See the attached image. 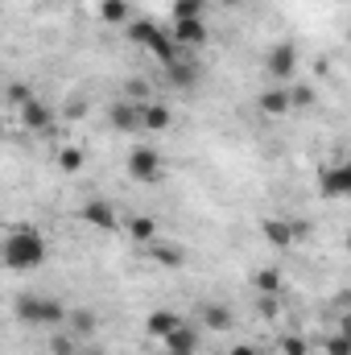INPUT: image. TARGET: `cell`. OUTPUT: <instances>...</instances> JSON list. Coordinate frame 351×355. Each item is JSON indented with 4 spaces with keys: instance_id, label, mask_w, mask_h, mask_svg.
Wrapping results in <instances>:
<instances>
[{
    "instance_id": "6da1fadb",
    "label": "cell",
    "mask_w": 351,
    "mask_h": 355,
    "mask_svg": "<svg viewBox=\"0 0 351 355\" xmlns=\"http://www.w3.org/2000/svg\"><path fill=\"white\" fill-rule=\"evenodd\" d=\"M46 265V236L33 227H17L4 236V268L12 272H33Z\"/></svg>"
},
{
    "instance_id": "7a4b0ae2",
    "label": "cell",
    "mask_w": 351,
    "mask_h": 355,
    "mask_svg": "<svg viewBox=\"0 0 351 355\" xmlns=\"http://www.w3.org/2000/svg\"><path fill=\"white\" fill-rule=\"evenodd\" d=\"M124 33H128V42H132V46L149 50L162 67H174V62H178L174 33H166L162 25H153V21H128V25H124Z\"/></svg>"
},
{
    "instance_id": "3957f363",
    "label": "cell",
    "mask_w": 351,
    "mask_h": 355,
    "mask_svg": "<svg viewBox=\"0 0 351 355\" xmlns=\"http://www.w3.org/2000/svg\"><path fill=\"white\" fill-rule=\"evenodd\" d=\"M67 306L58 297H42V293H25L17 297V318L29 327H67Z\"/></svg>"
},
{
    "instance_id": "277c9868",
    "label": "cell",
    "mask_w": 351,
    "mask_h": 355,
    "mask_svg": "<svg viewBox=\"0 0 351 355\" xmlns=\"http://www.w3.org/2000/svg\"><path fill=\"white\" fill-rule=\"evenodd\" d=\"M124 170L132 182H141V186H153V182H162V170H166V162H162V153L153 149V145H132L128 149V162H124Z\"/></svg>"
},
{
    "instance_id": "5b68a950",
    "label": "cell",
    "mask_w": 351,
    "mask_h": 355,
    "mask_svg": "<svg viewBox=\"0 0 351 355\" xmlns=\"http://www.w3.org/2000/svg\"><path fill=\"white\" fill-rule=\"evenodd\" d=\"M108 124L116 128V132H124V137H137V132H145V103H137V99H116L112 107H108Z\"/></svg>"
},
{
    "instance_id": "8992f818",
    "label": "cell",
    "mask_w": 351,
    "mask_h": 355,
    "mask_svg": "<svg viewBox=\"0 0 351 355\" xmlns=\"http://www.w3.org/2000/svg\"><path fill=\"white\" fill-rule=\"evenodd\" d=\"M318 194L323 198H351V157L318 170Z\"/></svg>"
},
{
    "instance_id": "52a82bcc",
    "label": "cell",
    "mask_w": 351,
    "mask_h": 355,
    "mask_svg": "<svg viewBox=\"0 0 351 355\" xmlns=\"http://www.w3.org/2000/svg\"><path fill=\"white\" fill-rule=\"evenodd\" d=\"M264 75L268 79H293L298 75V46L293 42H273L264 50Z\"/></svg>"
},
{
    "instance_id": "ba28073f",
    "label": "cell",
    "mask_w": 351,
    "mask_h": 355,
    "mask_svg": "<svg viewBox=\"0 0 351 355\" xmlns=\"http://www.w3.org/2000/svg\"><path fill=\"white\" fill-rule=\"evenodd\" d=\"M302 223H289V219H264L261 223V236L268 248H277V252H285V248H293L298 240H302Z\"/></svg>"
},
{
    "instance_id": "9c48e42d",
    "label": "cell",
    "mask_w": 351,
    "mask_h": 355,
    "mask_svg": "<svg viewBox=\"0 0 351 355\" xmlns=\"http://www.w3.org/2000/svg\"><path fill=\"white\" fill-rule=\"evenodd\" d=\"M174 42L182 50H203V46L211 42L207 17H198V21H174Z\"/></svg>"
},
{
    "instance_id": "30bf717a",
    "label": "cell",
    "mask_w": 351,
    "mask_h": 355,
    "mask_svg": "<svg viewBox=\"0 0 351 355\" xmlns=\"http://www.w3.org/2000/svg\"><path fill=\"white\" fill-rule=\"evenodd\" d=\"M83 223L99 227V232H112V227L120 223V215H116V207H112L108 198H87V202H83Z\"/></svg>"
},
{
    "instance_id": "8fae6325",
    "label": "cell",
    "mask_w": 351,
    "mask_h": 355,
    "mask_svg": "<svg viewBox=\"0 0 351 355\" xmlns=\"http://www.w3.org/2000/svg\"><path fill=\"white\" fill-rule=\"evenodd\" d=\"M257 107L264 116H289L293 112V99H289V87H268L257 95Z\"/></svg>"
},
{
    "instance_id": "7c38bea8",
    "label": "cell",
    "mask_w": 351,
    "mask_h": 355,
    "mask_svg": "<svg viewBox=\"0 0 351 355\" xmlns=\"http://www.w3.org/2000/svg\"><path fill=\"white\" fill-rule=\"evenodd\" d=\"M178 327H182V318H178L174 310H153V314L145 318V331H149V335H153L157 343H166V339L174 335Z\"/></svg>"
},
{
    "instance_id": "4fadbf2b",
    "label": "cell",
    "mask_w": 351,
    "mask_h": 355,
    "mask_svg": "<svg viewBox=\"0 0 351 355\" xmlns=\"http://www.w3.org/2000/svg\"><path fill=\"white\" fill-rule=\"evenodd\" d=\"M50 120H54L50 103H42V99H25V103H21V124H25V128L42 132V128H50Z\"/></svg>"
},
{
    "instance_id": "5bb4252c",
    "label": "cell",
    "mask_w": 351,
    "mask_h": 355,
    "mask_svg": "<svg viewBox=\"0 0 351 355\" xmlns=\"http://www.w3.org/2000/svg\"><path fill=\"white\" fill-rule=\"evenodd\" d=\"M162 347H166V355H198V331L182 322L174 335H170V339L162 343Z\"/></svg>"
},
{
    "instance_id": "9a60e30c",
    "label": "cell",
    "mask_w": 351,
    "mask_h": 355,
    "mask_svg": "<svg viewBox=\"0 0 351 355\" xmlns=\"http://www.w3.org/2000/svg\"><path fill=\"white\" fill-rule=\"evenodd\" d=\"M67 331H71V335H79V339H91V335L99 331V318H95L91 310L79 306V310H71V314H67Z\"/></svg>"
},
{
    "instance_id": "2e32d148",
    "label": "cell",
    "mask_w": 351,
    "mask_h": 355,
    "mask_svg": "<svg viewBox=\"0 0 351 355\" xmlns=\"http://www.w3.org/2000/svg\"><path fill=\"white\" fill-rule=\"evenodd\" d=\"M149 257H153L162 268H178L182 261H186V252H182L178 244H170V240H153V244H149Z\"/></svg>"
},
{
    "instance_id": "e0dca14e",
    "label": "cell",
    "mask_w": 351,
    "mask_h": 355,
    "mask_svg": "<svg viewBox=\"0 0 351 355\" xmlns=\"http://www.w3.org/2000/svg\"><path fill=\"white\" fill-rule=\"evenodd\" d=\"M170 124H174V112H170L166 103L149 99V103H145V128H149V132H166Z\"/></svg>"
},
{
    "instance_id": "ac0fdd59",
    "label": "cell",
    "mask_w": 351,
    "mask_h": 355,
    "mask_svg": "<svg viewBox=\"0 0 351 355\" xmlns=\"http://www.w3.org/2000/svg\"><path fill=\"white\" fill-rule=\"evenodd\" d=\"M198 314H203V327H211V331H232V310H228V306L207 302Z\"/></svg>"
},
{
    "instance_id": "d6986e66",
    "label": "cell",
    "mask_w": 351,
    "mask_h": 355,
    "mask_svg": "<svg viewBox=\"0 0 351 355\" xmlns=\"http://www.w3.org/2000/svg\"><path fill=\"white\" fill-rule=\"evenodd\" d=\"M99 21H108V25H128L132 12H128L124 0H99Z\"/></svg>"
},
{
    "instance_id": "ffe728a7",
    "label": "cell",
    "mask_w": 351,
    "mask_h": 355,
    "mask_svg": "<svg viewBox=\"0 0 351 355\" xmlns=\"http://www.w3.org/2000/svg\"><path fill=\"white\" fill-rule=\"evenodd\" d=\"M170 17L174 21H198V17H207V0H174Z\"/></svg>"
},
{
    "instance_id": "44dd1931",
    "label": "cell",
    "mask_w": 351,
    "mask_h": 355,
    "mask_svg": "<svg viewBox=\"0 0 351 355\" xmlns=\"http://www.w3.org/2000/svg\"><path fill=\"white\" fill-rule=\"evenodd\" d=\"M128 236H132L137 244H145V248H149V244L157 240V227H153V219H145V215H137V219L128 223Z\"/></svg>"
},
{
    "instance_id": "7402d4cb",
    "label": "cell",
    "mask_w": 351,
    "mask_h": 355,
    "mask_svg": "<svg viewBox=\"0 0 351 355\" xmlns=\"http://www.w3.org/2000/svg\"><path fill=\"white\" fill-rule=\"evenodd\" d=\"M50 355H79V335H54L50 339Z\"/></svg>"
},
{
    "instance_id": "603a6c76",
    "label": "cell",
    "mask_w": 351,
    "mask_h": 355,
    "mask_svg": "<svg viewBox=\"0 0 351 355\" xmlns=\"http://www.w3.org/2000/svg\"><path fill=\"white\" fill-rule=\"evenodd\" d=\"M252 285H257L261 293H277V289H281V272H277V268H261V272L252 277Z\"/></svg>"
},
{
    "instance_id": "cb8c5ba5",
    "label": "cell",
    "mask_w": 351,
    "mask_h": 355,
    "mask_svg": "<svg viewBox=\"0 0 351 355\" xmlns=\"http://www.w3.org/2000/svg\"><path fill=\"white\" fill-rule=\"evenodd\" d=\"M327 355H351V335L335 331V335L327 339Z\"/></svg>"
},
{
    "instance_id": "d4e9b609",
    "label": "cell",
    "mask_w": 351,
    "mask_h": 355,
    "mask_svg": "<svg viewBox=\"0 0 351 355\" xmlns=\"http://www.w3.org/2000/svg\"><path fill=\"white\" fill-rule=\"evenodd\" d=\"M58 166H62L67 174H75V170L83 166V153H79V149H62V153H58Z\"/></svg>"
},
{
    "instance_id": "484cf974",
    "label": "cell",
    "mask_w": 351,
    "mask_h": 355,
    "mask_svg": "<svg viewBox=\"0 0 351 355\" xmlns=\"http://www.w3.org/2000/svg\"><path fill=\"white\" fill-rule=\"evenodd\" d=\"M289 99H293V112H302V107L314 103V91L310 87H289Z\"/></svg>"
},
{
    "instance_id": "4316f807",
    "label": "cell",
    "mask_w": 351,
    "mask_h": 355,
    "mask_svg": "<svg viewBox=\"0 0 351 355\" xmlns=\"http://www.w3.org/2000/svg\"><path fill=\"white\" fill-rule=\"evenodd\" d=\"M170 71V79H174L178 87H186V83H194V71L190 67H182V62H174V67H166Z\"/></svg>"
},
{
    "instance_id": "83f0119b",
    "label": "cell",
    "mask_w": 351,
    "mask_h": 355,
    "mask_svg": "<svg viewBox=\"0 0 351 355\" xmlns=\"http://www.w3.org/2000/svg\"><path fill=\"white\" fill-rule=\"evenodd\" d=\"M281 352L285 355H306V343H302L298 335H289V339H281Z\"/></svg>"
},
{
    "instance_id": "f1b7e54d",
    "label": "cell",
    "mask_w": 351,
    "mask_h": 355,
    "mask_svg": "<svg viewBox=\"0 0 351 355\" xmlns=\"http://www.w3.org/2000/svg\"><path fill=\"white\" fill-rule=\"evenodd\" d=\"M261 314H277V293H261Z\"/></svg>"
},
{
    "instance_id": "f546056e",
    "label": "cell",
    "mask_w": 351,
    "mask_h": 355,
    "mask_svg": "<svg viewBox=\"0 0 351 355\" xmlns=\"http://www.w3.org/2000/svg\"><path fill=\"white\" fill-rule=\"evenodd\" d=\"M228 355H261V352H257L252 343H236V347H232V352H228Z\"/></svg>"
},
{
    "instance_id": "4dcf8cb0",
    "label": "cell",
    "mask_w": 351,
    "mask_h": 355,
    "mask_svg": "<svg viewBox=\"0 0 351 355\" xmlns=\"http://www.w3.org/2000/svg\"><path fill=\"white\" fill-rule=\"evenodd\" d=\"M339 331H343V335H351V310L343 314V322H339Z\"/></svg>"
},
{
    "instance_id": "1f68e13d",
    "label": "cell",
    "mask_w": 351,
    "mask_h": 355,
    "mask_svg": "<svg viewBox=\"0 0 351 355\" xmlns=\"http://www.w3.org/2000/svg\"><path fill=\"white\" fill-rule=\"evenodd\" d=\"M79 355H108V352H103V347H83Z\"/></svg>"
},
{
    "instance_id": "d6a6232c",
    "label": "cell",
    "mask_w": 351,
    "mask_h": 355,
    "mask_svg": "<svg viewBox=\"0 0 351 355\" xmlns=\"http://www.w3.org/2000/svg\"><path fill=\"white\" fill-rule=\"evenodd\" d=\"M348 252H351V236H348Z\"/></svg>"
}]
</instances>
